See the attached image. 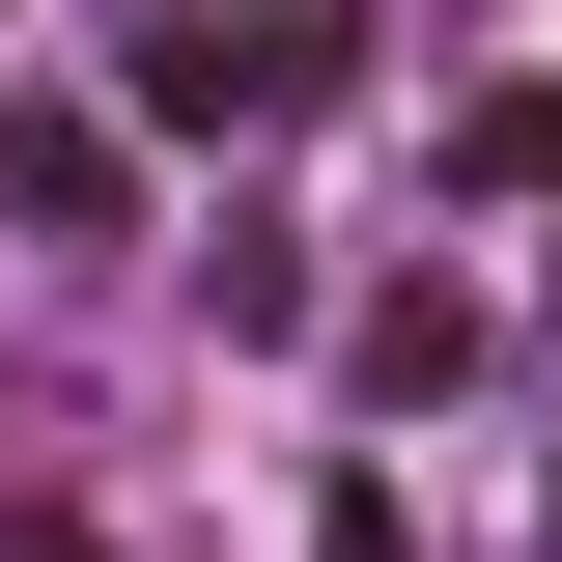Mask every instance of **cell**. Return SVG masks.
Returning a JSON list of instances; mask_svg holds the SVG:
<instances>
[{"label": "cell", "mask_w": 562, "mask_h": 562, "mask_svg": "<svg viewBox=\"0 0 562 562\" xmlns=\"http://www.w3.org/2000/svg\"><path fill=\"white\" fill-rule=\"evenodd\" d=\"M113 198H140L113 113H0V225H113Z\"/></svg>", "instance_id": "cell-1"}, {"label": "cell", "mask_w": 562, "mask_h": 562, "mask_svg": "<svg viewBox=\"0 0 562 562\" xmlns=\"http://www.w3.org/2000/svg\"><path fill=\"white\" fill-rule=\"evenodd\" d=\"M310 562H422V506H394V479H338V506H310Z\"/></svg>", "instance_id": "cell-2"}, {"label": "cell", "mask_w": 562, "mask_h": 562, "mask_svg": "<svg viewBox=\"0 0 562 562\" xmlns=\"http://www.w3.org/2000/svg\"><path fill=\"white\" fill-rule=\"evenodd\" d=\"M0 562H113V535H57V506H0Z\"/></svg>", "instance_id": "cell-3"}]
</instances>
